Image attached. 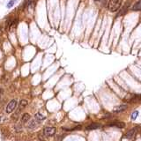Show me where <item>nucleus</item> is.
Segmentation results:
<instances>
[{
	"label": "nucleus",
	"instance_id": "obj_10",
	"mask_svg": "<svg viewBox=\"0 0 141 141\" xmlns=\"http://www.w3.org/2000/svg\"><path fill=\"white\" fill-rule=\"evenodd\" d=\"M132 10L133 11H139V10H141V0H139L138 2H136V4L132 7Z\"/></svg>",
	"mask_w": 141,
	"mask_h": 141
},
{
	"label": "nucleus",
	"instance_id": "obj_6",
	"mask_svg": "<svg viewBox=\"0 0 141 141\" xmlns=\"http://www.w3.org/2000/svg\"><path fill=\"white\" fill-rule=\"evenodd\" d=\"M29 120H30V115L28 113L23 114V116H21V123H27Z\"/></svg>",
	"mask_w": 141,
	"mask_h": 141
},
{
	"label": "nucleus",
	"instance_id": "obj_13",
	"mask_svg": "<svg viewBox=\"0 0 141 141\" xmlns=\"http://www.w3.org/2000/svg\"><path fill=\"white\" fill-rule=\"evenodd\" d=\"M37 122L35 120H31L30 121V123H28V127L31 128V129H34V128H35L37 126Z\"/></svg>",
	"mask_w": 141,
	"mask_h": 141
},
{
	"label": "nucleus",
	"instance_id": "obj_5",
	"mask_svg": "<svg viewBox=\"0 0 141 141\" xmlns=\"http://www.w3.org/2000/svg\"><path fill=\"white\" fill-rule=\"evenodd\" d=\"M109 126H116L118 128H124L125 127V123L123 122H118V121H115L114 123H109Z\"/></svg>",
	"mask_w": 141,
	"mask_h": 141
},
{
	"label": "nucleus",
	"instance_id": "obj_9",
	"mask_svg": "<svg viewBox=\"0 0 141 141\" xmlns=\"http://www.w3.org/2000/svg\"><path fill=\"white\" fill-rule=\"evenodd\" d=\"M101 127V124L99 123H91L88 126H86V130H95Z\"/></svg>",
	"mask_w": 141,
	"mask_h": 141
},
{
	"label": "nucleus",
	"instance_id": "obj_17",
	"mask_svg": "<svg viewBox=\"0 0 141 141\" xmlns=\"http://www.w3.org/2000/svg\"><path fill=\"white\" fill-rule=\"evenodd\" d=\"M94 1H96V2H102L103 0H94Z\"/></svg>",
	"mask_w": 141,
	"mask_h": 141
},
{
	"label": "nucleus",
	"instance_id": "obj_14",
	"mask_svg": "<svg viewBox=\"0 0 141 141\" xmlns=\"http://www.w3.org/2000/svg\"><path fill=\"white\" fill-rule=\"evenodd\" d=\"M16 2H17V0H11V1L7 4V5H6L7 8H11V7H12L14 5V4H15Z\"/></svg>",
	"mask_w": 141,
	"mask_h": 141
},
{
	"label": "nucleus",
	"instance_id": "obj_1",
	"mask_svg": "<svg viewBox=\"0 0 141 141\" xmlns=\"http://www.w3.org/2000/svg\"><path fill=\"white\" fill-rule=\"evenodd\" d=\"M121 4H122V0H109V10L112 12H116L120 8Z\"/></svg>",
	"mask_w": 141,
	"mask_h": 141
},
{
	"label": "nucleus",
	"instance_id": "obj_7",
	"mask_svg": "<svg viewBox=\"0 0 141 141\" xmlns=\"http://www.w3.org/2000/svg\"><path fill=\"white\" fill-rule=\"evenodd\" d=\"M135 132H136V128H133V129H132L131 131H129V132L125 134L124 138L125 139H132V137H133V135L135 134Z\"/></svg>",
	"mask_w": 141,
	"mask_h": 141
},
{
	"label": "nucleus",
	"instance_id": "obj_3",
	"mask_svg": "<svg viewBox=\"0 0 141 141\" xmlns=\"http://www.w3.org/2000/svg\"><path fill=\"white\" fill-rule=\"evenodd\" d=\"M56 128L55 127H45L43 130V134L46 137H51L56 133Z\"/></svg>",
	"mask_w": 141,
	"mask_h": 141
},
{
	"label": "nucleus",
	"instance_id": "obj_16",
	"mask_svg": "<svg viewBox=\"0 0 141 141\" xmlns=\"http://www.w3.org/2000/svg\"><path fill=\"white\" fill-rule=\"evenodd\" d=\"M3 94H4V90H3V88L0 87V99L3 96Z\"/></svg>",
	"mask_w": 141,
	"mask_h": 141
},
{
	"label": "nucleus",
	"instance_id": "obj_11",
	"mask_svg": "<svg viewBox=\"0 0 141 141\" xmlns=\"http://www.w3.org/2000/svg\"><path fill=\"white\" fill-rule=\"evenodd\" d=\"M129 5H130V4H126V5H124V6L122 8V11H121L119 13L117 14V16H121V15H123V14L125 13V12H127V10H128V8H129Z\"/></svg>",
	"mask_w": 141,
	"mask_h": 141
},
{
	"label": "nucleus",
	"instance_id": "obj_2",
	"mask_svg": "<svg viewBox=\"0 0 141 141\" xmlns=\"http://www.w3.org/2000/svg\"><path fill=\"white\" fill-rule=\"evenodd\" d=\"M16 107H17V101L16 100H12L6 107V110H5L6 113H12V111L15 109Z\"/></svg>",
	"mask_w": 141,
	"mask_h": 141
},
{
	"label": "nucleus",
	"instance_id": "obj_4",
	"mask_svg": "<svg viewBox=\"0 0 141 141\" xmlns=\"http://www.w3.org/2000/svg\"><path fill=\"white\" fill-rule=\"evenodd\" d=\"M126 109H127V106H126V105H119V106L115 107L113 109V111L115 113H120V112L124 111Z\"/></svg>",
	"mask_w": 141,
	"mask_h": 141
},
{
	"label": "nucleus",
	"instance_id": "obj_15",
	"mask_svg": "<svg viewBox=\"0 0 141 141\" xmlns=\"http://www.w3.org/2000/svg\"><path fill=\"white\" fill-rule=\"evenodd\" d=\"M139 116V111H134L133 113L132 114V120H135L137 117Z\"/></svg>",
	"mask_w": 141,
	"mask_h": 141
},
{
	"label": "nucleus",
	"instance_id": "obj_8",
	"mask_svg": "<svg viewBox=\"0 0 141 141\" xmlns=\"http://www.w3.org/2000/svg\"><path fill=\"white\" fill-rule=\"evenodd\" d=\"M27 105H28V102H27L26 100H21L20 102H19V109H18V110L19 111L22 110V109H23L24 108L27 106Z\"/></svg>",
	"mask_w": 141,
	"mask_h": 141
},
{
	"label": "nucleus",
	"instance_id": "obj_12",
	"mask_svg": "<svg viewBox=\"0 0 141 141\" xmlns=\"http://www.w3.org/2000/svg\"><path fill=\"white\" fill-rule=\"evenodd\" d=\"M35 119H36L37 121H42L45 119V116H42V114H40V113H36L35 114Z\"/></svg>",
	"mask_w": 141,
	"mask_h": 141
}]
</instances>
